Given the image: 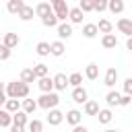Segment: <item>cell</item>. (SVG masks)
Returning a JSON list of instances; mask_svg holds the SVG:
<instances>
[{
	"label": "cell",
	"mask_w": 132,
	"mask_h": 132,
	"mask_svg": "<svg viewBox=\"0 0 132 132\" xmlns=\"http://www.w3.org/2000/svg\"><path fill=\"white\" fill-rule=\"evenodd\" d=\"M4 95H6V99H19V101L21 99H27L29 97V85H25L21 80H12V82L6 85Z\"/></svg>",
	"instance_id": "cell-1"
},
{
	"label": "cell",
	"mask_w": 132,
	"mask_h": 132,
	"mask_svg": "<svg viewBox=\"0 0 132 132\" xmlns=\"http://www.w3.org/2000/svg\"><path fill=\"white\" fill-rule=\"evenodd\" d=\"M58 103H60V97H58V93H41V97L37 99V107H41V109H45V111H50V109H56L58 107Z\"/></svg>",
	"instance_id": "cell-2"
},
{
	"label": "cell",
	"mask_w": 132,
	"mask_h": 132,
	"mask_svg": "<svg viewBox=\"0 0 132 132\" xmlns=\"http://www.w3.org/2000/svg\"><path fill=\"white\" fill-rule=\"evenodd\" d=\"M50 6H52V12L56 14L58 23H66V19H68V10H70L68 2H66V0H54V2H50Z\"/></svg>",
	"instance_id": "cell-3"
},
{
	"label": "cell",
	"mask_w": 132,
	"mask_h": 132,
	"mask_svg": "<svg viewBox=\"0 0 132 132\" xmlns=\"http://www.w3.org/2000/svg\"><path fill=\"white\" fill-rule=\"evenodd\" d=\"M72 101L78 103V105H85V103L89 101L87 89H85V87H74V89H72Z\"/></svg>",
	"instance_id": "cell-4"
},
{
	"label": "cell",
	"mask_w": 132,
	"mask_h": 132,
	"mask_svg": "<svg viewBox=\"0 0 132 132\" xmlns=\"http://www.w3.org/2000/svg\"><path fill=\"white\" fill-rule=\"evenodd\" d=\"M116 27H118V31H120V33H124L126 37H132V21H130V19H126V16L118 19Z\"/></svg>",
	"instance_id": "cell-5"
},
{
	"label": "cell",
	"mask_w": 132,
	"mask_h": 132,
	"mask_svg": "<svg viewBox=\"0 0 132 132\" xmlns=\"http://www.w3.org/2000/svg\"><path fill=\"white\" fill-rule=\"evenodd\" d=\"M19 43H21V37H19L16 33H4V35H2V45H4V47L12 50V47H16Z\"/></svg>",
	"instance_id": "cell-6"
},
{
	"label": "cell",
	"mask_w": 132,
	"mask_h": 132,
	"mask_svg": "<svg viewBox=\"0 0 132 132\" xmlns=\"http://www.w3.org/2000/svg\"><path fill=\"white\" fill-rule=\"evenodd\" d=\"M116 82H118V68H113V66H111V68H107V70H105L103 85L111 89V87H116Z\"/></svg>",
	"instance_id": "cell-7"
},
{
	"label": "cell",
	"mask_w": 132,
	"mask_h": 132,
	"mask_svg": "<svg viewBox=\"0 0 132 132\" xmlns=\"http://www.w3.org/2000/svg\"><path fill=\"white\" fill-rule=\"evenodd\" d=\"M52 82H54V89L56 91H66L68 87V76L64 72H58L56 76H52Z\"/></svg>",
	"instance_id": "cell-8"
},
{
	"label": "cell",
	"mask_w": 132,
	"mask_h": 132,
	"mask_svg": "<svg viewBox=\"0 0 132 132\" xmlns=\"http://www.w3.org/2000/svg\"><path fill=\"white\" fill-rule=\"evenodd\" d=\"M62 122H64V113H62L58 107L47 111V124H50V126H60Z\"/></svg>",
	"instance_id": "cell-9"
},
{
	"label": "cell",
	"mask_w": 132,
	"mask_h": 132,
	"mask_svg": "<svg viewBox=\"0 0 132 132\" xmlns=\"http://www.w3.org/2000/svg\"><path fill=\"white\" fill-rule=\"evenodd\" d=\"M56 31H58V37H60V41H62V39H68V37H72V33H74L70 23H58Z\"/></svg>",
	"instance_id": "cell-10"
},
{
	"label": "cell",
	"mask_w": 132,
	"mask_h": 132,
	"mask_svg": "<svg viewBox=\"0 0 132 132\" xmlns=\"http://www.w3.org/2000/svg\"><path fill=\"white\" fill-rule=\"evenodd\" d=\"M64 118H66V122L74 128V126H78V124L82 122V111H78V109H70L68 113H64Z\"/></svg>",
	"instance_id": "cell-11"
},
{
	"label": "cell",
	"mask_w": 132,
	"mask_h": 132,
	"mask_svg": "<svg viewBox=\"0 0 132 132\" xmlns=\"http://www.w3.org/2000/svg\"><path fill=\"white\" fill-rule=\"evenodd\" d=\"M33 12H35V16L45 19V16H50V14H52V6H50V2H39V4L33 8Z\"/></svg>",
	"instance_id": "cell-12"
},
{
	"label": "cell",
	"mask_w": 132,
	"mask_h": 132,
	"mask_svg": "<svg viewBox=\"0 0 132 132\" xmlns=\"http://www.w3.org/2000/svg\"><path fill=\"white\" fill-rule=\"evenodd\" d=\"M64 52H66V45H64V41L56 39V41H52V43H50V56H56V58H60V56H64Z\"/></svg>",
	"instance_id": "cell-13"
},
{
	"label": "cell",
	"mask_w": 132,
	"mask_h": 132,
	"mask_svg": "<svg viewBox=\"0 0 132 132\" xmlns=\"http://www.w3.org/2000/svg\"><path fill=\"white\" fill-rule=\"evenodd\" d=\"M35 109H37V101H35V99H29V97H27V99H23V101H21V111H23V113L33 116V113H35Z\"/></svg>",
	"instance_id": "cell-14"
},
{
	"label": "cell",
	"mask_w": 132,
	"mask_h": 132,
	"mask_svg": "<svg viewBox=\"0 0 132 132\" xmlns=\"http://www.w3.org/2000/svg\"><path fill=\"white\" fill-rule=\"evenodd\" d=\"M37 87L41 93H52L54 91V82H52V76H43V78H37Z\"/></svg>",
	"instance_id": "cell-15"
},
{
	"label": "cell",
	"mask_w": 132,
	"mask_h": 132,
	"mask_svg": "<svg viewBox=\"0 0 132 132\" xmlns=\"http://www.w3.org/2000/svg\"><path fill=\"white\" fill-rule=\"evenodd\" d=\"M95 27H97V33H103V35H107V33L113 31V25H111L109 19H101L99 23H95Z\"/></svg>",
	"instance_id": "cell-16"
},
{
	"label": "cell",
	"mask_w": 132,
	"mask_h": 132,
	"mask_svg": "<svg viewBox=\"0 0 132 132\" xmlns=\"http://www.w3.org/2000/svg\"><path fill=\"white\" fill-rule=\"evenodd\" d=\"M101 45H103L105 50H116V45H118V37H116L113 33H107V35L101 37Z\"/></svg>",
	"instance_id": "cell-17"
},
{
	"label": "cell",
	"mask_w": 132,
	"mask_h": 132,
	"mask_svg": "<svg viewBox=\"0 0 132 132\" xmlns=\"http://www.w3.org/2000/svg\"><path fill=\"white\" fill-rule=\"evenodd\" d=\"M85 78H89V80H97V78H99V66H97L95 62L87 64V68H85Z\"/></svg>",
	"instance_id": "cell-18"
},
{
	"label": "cell",
	"mask_w": 132,
	"mask_h": 132,
	"mask_svg": "<svg viewBox=\"0 0 132 132\" xmlns=\"http://www.w3.org/2000/svg\"><path fill=\"white\" fill-rule=\"evenodd\" d=\"M120 97H122V95H120L118 91H113V89H111V91L105 95V103H107V109H109V107H116V105H120Z\"/></svg>",
	"instance_id": "cell-19"
},
{
	"label": "cell",
	"mask_w": 132,
	"mask_h": 132,
	"mask_svg": "<svg viewBox=\"0 0 132 132\" xmlns=\"http://www.w3.org/2000/svg\"><path fill=\"white\" fill-rule=\"evenodd\" d=\"M82 16H85V14H82V12H80L76 6L68 10V19H70V25H80V23H82Z\"/></svg>",
	"instance_id": "cell-20"
},
{
	"label": "cell",
	"mask_w": 132,
	"mask_h": 132,
	"mask_svg": "<svg viewBox=\"0 0 132 132\" xmlns=\"http://www.w3.org/2000/svg\"><path fill=\"white\" fill-rule=\"evenodd\" d=\"M82 111H85V116H97V113H99V103L93 101V99H89V101L85 103Z\"/></svg>",
	"instance_id": "cell-21"
},
{
	"label": "cell",
	"mask_w": 132,
	"mask_h": 132,
	"mask_svg": "<svg viewBox=\"0 0 132 132\" xmlns=\"http://www.w3.org/2000/svg\"><path fill=\"white\" fill-rule=\"evenodd\" d=\"M107 10L111 14H120L124 10V0H109L107 2Z\"/></svg>",
	"instance_id": "cell-22"
},
{
	"label": "cell",
	"mask_w": 132,
	"mask_h": 132,
	"mask_svg": "<svg viewBox=\"0 0 132 132\" xmlns=\"http://www.w3.org/2000/svg\"><path fill=\"white\" fill-rule=\"evenodd\" d=\"M21 109V101L19 99H6V103H4V111H8L10 116L12 113H16Z\"/></svg>",
	"instance_id": "cell-23"
},
{
	"label": "cell",
	"mask_w": 132,
	"mask_h": 132,
	"mask_svg": "<svg viewBox=\"0 0 132 132\" xmlns=\"http://www.w3.org/2000/svg\"><path fill=\"white\" fill-rule=\"evenodd\" d=\"M97 118H99V124H103V126H107L111 120H113V113H111V109H99V113H97Z\"/></svg>",
	"instance_id": "cell-24"
},
{
	"label": "cell",
	"mask_w": 132,
	"mask_h": 132,
	"mask_svg": "<svg viewBox=\"0 0 132 132\" xmlns=\"http://www.w3.org/2000/svg\"><path fill=\"white\" fill-rule=\"evenodd\" d=\"M27 122H29V116H27V113H23L21 109H19L16 113H12V124H14V126H23V128H25V126H27Z\"/></svg>",
	"instance_id": "cell-25"
},
{
	"label": "cell",
	"mask_w": 132,
	"mask_h": 132,
	"mask_svg": "<svg viewBox=\"0 0 132 132\" xmlns=\"http://www.w3.org/2000/svg\"><path fill=\"white\" fill-rule=\"evenodd\" d=\"M25 6V2L23 0H8V4H6V10L10 12V14H19V10Z\"/></svg>",
	"instance_id": "cell-26"
},
{
	"label": "cell",
	"mask_w": 132,
	"mask_h": 132,
	"mask_svg": "<svg viewBox=\"0 0 132 132\" xmlns=\"http://www.w3.org/2000/svg\"><path fill=\"white\" fill-rule=\"evenodd\" d=\"M33 14H35V12H33V6L25 4V6L19 10V14H16V16H19L21 21H31V19H33Z\"/></svg>",
	"instance_id": "cell-27"
},
{
	"label": "cell",
	"mask_w": 132,
	"mask_h": 132,
	"mask_svg": "<svg viewBox=\"0 0 132 132\" xmlns=\"http://www.w3.org/2000/svg\"><path fill=\"white\" fill-rule=\"evenodd\" d=\"M82 35H85L87 39L97 37V27H95V23H85V25H82Z\"/></svg>",
	"instance_id": "cell-28"
},
{
	"label": "cell",
	"mask_w": 132,
	"mask_h": 132,
	"mask_svg": "<svg viewBox=\"0 0 132 132\" xmlns=\"http://www.w3.org/2000/svg\"><path fill=\"white\" fill-rule=\"evenodd\" d=\"M19 80L25 82V85H29V82H35L37 78H35V74H33L31 68H25V70H21V78H19Z\"/></svg>",
	"instance_id": "cell-29"
},
{
	"label": "cell",
	"mask_w": 132,
	"mask_h": 132,
	"mask_svg": "<svg viewBox=\"0 0 132 132\" xmlns=\"http://www.w3.org/2000/svg\"><path fill=\"white\" fill-rule=\"evenodd\" d=\"M31 70H33L35 78H43V76H47V72H50V70H47V66H45V64H41V62H39V64H35Z\"/></svg>",
	"instance_id": "cell-30"
},
{
	"label": "cell",
	"mask_w": 132,
	"mask_h": 132,
	"mask_svg": "<svg viewBox=\"0 0 132 132\" xmlns=\"http://www.w3.org/2000/svg\"><path fill=\"white\" fill-rule=\"evenodd\" d=\"M35 52H37V56H41V58L50 56V43H47V41H39V43L35 45Z\"/></svg>",
	"instance_id": "cell-31"
},
{
	"label": "cell",
	"mask_w": 132,
	"mask_h": 132,
	"mask_svg": "<svg viewBox=\"0 0 132 132\" xmlns=\"http://www.w3.org/2000/svg\"><path fill=\"white\" fill-rule=\"evenodd\" d=\"M68 85L74 89V87H82V74L80 72H72L70 76H68Z\"/></svg>",
	"instance_id": "cell-32"
},
{
	"label": "cell",
	"mask_w": 132,
	"mask_h": 132,
	"mask_svg": "<svg viewBox=\"0 0 132 132\" xmlns=\"http://www.w3.org/2000/svg\"><path fill=\"white\" fill-rule=\"evenodd\" d=\"M10 124H12V116L8 111L0 109V128H10Z\"/></svg>",
	"instance_id": "cell-33"
},
{
	"label": "cell",
	"mask_w": 132,
	"mask_h": 132,
	"mask_svg": "<svg viewBox=\"0 0 132 132\" xmlns=\"http://www.w3.org/2000/svg\"><path fill=\"white\" fill-rule=\"evenodd\" d=\"M27 130L29 132H43V122L41 120H31V122H27Z\"/></svg>",
	"instance_id": "cell-34"
},
{
	"label": "cell",
	"mask_w": 132,
	"mask_h": 132,
	"mask_svg": "<svg viewBox=\"0 0 132 132\" xmlns=\"http://www.w3.org/2000/svg\"><path fill=\"white\" fill-rule=\"evenodd\" d=\"M76 8H78L82 14H85V12H93V0H80Z\"/></svg>",
	"instance_id": "cell-35"
},
{
	"label": "cell",
	"mask_w": 132,
	"mask_h": 132,
	"mask_svg": "<svg viewBox=\"0 0 132 132\" xmlns=\"http://www.w3.org/2000/svg\"><path fill=\"white\" fill-rule=\"evenodd\" d=\"M93 10H95V12L107 10V0H93Z\"/></svg>",
	"instance_id": "cell-36"
},
{
	"label": "cell",
	"mask_w": 132,
	"mask_h": 132,
	"mask_svg": "<svg viewBox=\"0 0 132 132\" xmlns=\"http://www.w3.org/2000/svg\"><path fill=\"white\" fill-rule=\"evenodd\" d=\"M41 23H43V27H58V19H56L54 12L50 16H45V19H41Z\"/></svg>",
	"instance_id": "cell-37"
},
{
	"label": "cell",
	"mask_w": 132,
	"mask_h": 132,
	"mask_svg": "<svg viewBox=\"0 0 132 132\" xmlns=\"http://www.w3.org/2000/svg\"><path fill=\"white\" fill-rule=\"evenodd\" d=\"M10 54H12V50H8V47H4V45L0 43V62H2V60H8Z\"/></svg>",
	"instance_id": "cell-38"
},
{
	"label": "cell",
	"mask_w": 132,
	"mask_h": 132,
	"mask_svg": "<svg viewBox=\"0 0 132 132\" xmlns=\"http://www.w3.org/2000/svg\"><path fill=\"white\" fill-rule=\"evenodd\" d=\"M124 95H132V78H124Z\"/></svg>",
	"instance_id": "cell-39"
},
{
	"label": "cell",
	"mask_w": 132,
	"mask_h": 132,
	"mask_svg": "<svg viewBox=\"0 0 132 132\" xmlns=\"http://www.w3.org/2000/svg\"><path fill=\"white\" fill-rule=\"evenodd\" d=\"M130 101H132V95H122L120 97V105H124V107L130 105Z\"/></svg>",
	"instance_id": "cell-40"
},
{
	"label": "cell",
	"mask_w": 132,
	"mask_h": 132,
	"mask_svg": "<svg viewBox=\"0 0 132 132\" xmlns=\"http://www.w3.org/2000/svg\"><path fill=\"white\" fill-rule=\"evenodd\" d=\"M10 132H25V128H23V126H14V124H10Z\"/></svg>",
	"instance_id": "cell-41"
},
{
	"label": "cell",
	"mask_w": 132,
	"mask_h": 132,
	"mask_svg": "<svg viewBox=\"0 0 132 132\" xmlns=\"http://www.w3.org/2000/svg\"><path fill=\"white\" fill-rule=\"evenodd\" d=\"M72 132H89V130H87L85 126H80V124H78V126H74V128H72Z\"/></svg>",
	"instance_id": "cell-42"
},
{
	"label": "cell",
	"mask_w": 132,
	"mask_h": 132,
	"mask_svg": "<svg viewBox=\"0 0 132 132\" xmlns=\"http://www.w3.org/2000/svg\"><path fill=\"white\" fill-rule=\"evenodd\" d=\"M4 103H6V95H4V93H0V109H2V105H4Z\"/></svg>",
	"instance_id": "cell-43"
},
{
	"label": "cell",
	"mask_w": 132,
	"mask_h": 132,
	"mask_svg": "<svg viewBox=\"0 0 132 132\" xmlns=\"http://www.w3.org/2000/svg\"><path fill=\"white\" fill-rule=\"evenodd\" d=\"M126 50H132V37L126 39Z\"/></svg>",
	"instance_id": "cell-44"
},
{
	"label": "cell",
	"mask_w": 132,
	"mask_h": 132,
	"mask_svg": "<svg viewBox=\"0 0 132 132\" xmlns=\"http://www.w3.org/2000/svg\"><path fill=\"white\" fill-rule=\"evenodd\" d=\"M4 89H6V85H4V82H0V93H4Z\"/></svg>",
	"instance_id": "cell-45"
},
{
	"label": "cell",
	"mask_w": 132,
	"mask_h": 132,
	"mask_svg": "<svg viewBox=\"0 0 132 132\" xmlns=\"http://www.w3.org/2000/svg\"><path fill=\"white\" fill-rule=\"evenodd\" d=\"M103 132H122V130H113V128H107V130H103Z\"/></svg>",
	"instance_id": "cell-46"
},
{
	"label": "cell",
	"mask_w": 132,
	"mask_h": 132,
	"mask_svg": "<svg viewBox=\"0 0 132 132\" xmlns=\"http://www.w3.org/2000/svg\"><path fill=\"white\" fill-rule=\"evenodd\" d=\"M0 43H2V33H0Z\"/></svg>",
	"instance_id": "cell-47"
}]
</instances>
